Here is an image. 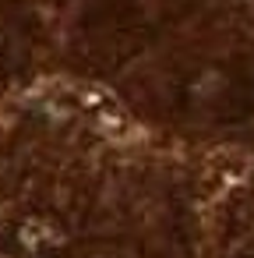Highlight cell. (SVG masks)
<instances>
[{"mask_svg":"<svg viewBox=\"0 0 254 258\" xmlns=\"http://www.w3.org/2000/svg\"><path fill=\"white\" fill-rule=\"evenodd\" d=\"M11 240H15V251L22 258H57L67 247V230H64V223L57 216L32 212L15 226Z\"/></svg>","mask_w":254,"mask_h":258,"instance_id":"6da1fadb","label":"cell"}]
</instances>
